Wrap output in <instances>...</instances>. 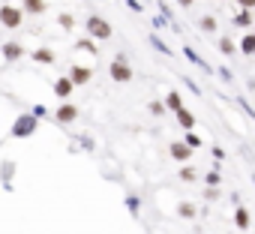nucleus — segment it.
<instances>
[{
	"label": "nucleus",
	"mask_w": 255,
	"mask_h": 234,
	"mask_svg": "<svg viewBox=\"0 0 255 234\" xmlns=\"http://www.w3.org/2000/svg\"><path fill=\"white\" fill-rule=\"evenodd\" d=\"M84 30H87V36L96 39V42H108V39L114 36L111 21H105L102 15H87V18H84Z\"/></svg>",
	"instance_id": "nucleus-1"
},
{
	"label": "nucleus",
	"mask_w": 255,
	"mask_h": 234,
	"mask_svg": "<svg viewBox=\"0 0 255 234\" xmlns=\"http://www.w3.org/2000/svg\"><path fill=\"white\" fill-rule=\"evenodd\" d=\"M108 75L117 81V84H126V81H132L135 78V69L129 66V57H126L123 51L111 60V66H108Z\"/></svg>",
	"instance_id": "nucleus-2"
},
{
	"label": "nucleus",
	"mask_w": 255,
	"mask_h": 234,
	"mask_svg": "<svg viewBox=\"0 0 255 234\" xmlns=\"http://www.w3.org/2000/svg\"><path fill=\"white\" fill-rule=\"evenodd\" d=\"M36 129H39V120L27 111V114H18L15 120H12L9 135H12V138H30V135H36Z\"/></svg>",
	"instance_id": "nucleus-3"
},
{
	"label": "nucleus",
	"mask_w": 255,
	"mask_h": 234,
	"mask_svg": "<svg viewBox=\"0 0 255 234\" xmlns=\"http://www.w3.org/2000/svg\"><path fill=\"white\" fill-rule=\"evenodd\" d=\"M0 24H3L6 30H18L24 24V9L15 6V3H3L0 6Z\"/></svg>",
	"instance_id": "nucleus-4"
},
{
	"label": "nucleus",
	"mask_w": 255,
	"mask_h": 234,
	"mask_svg": "<svg viewBox=\"0 0 255 234\" xmlns=\"http://www.w3.org/2000/svg\"><path fill=\"white\" fill-rule=\"evenodd\" d=\"M78 105H72V102H60L57 105V111H54V120L60 123V126H69V123H75L78 120Z\"/></svg>",
	"instance_id": "nucleus-5"
},
{
	"label": "nucleus",
	"mask_w": 255,
	"mask_h": 234,
	"mask_svg": "<svg viewBox=\"0 0 255 234\" xmlns=\"http://www.w3.org/2000/svg\"><path fill=\"white\" fill-rule=\"evenodd\" d=\"M69 78H72V84H75V87H84V84H90V78H93V69H90V66H81V63H75V66H69Z\"/></svg>",
	"instance_id": "nucleus-6"
},
{
	"label": "nucleus",
	"mask_w": 255,
	"mask_h": 234,
	"mask_svg": "<svg viewBox=\"0 0 255 234\" xmlns=\"http://www.w3.org/2000/svg\"><path fill=\"white\" fill-rule=\"evenodd\" d=\"M0 54H3L6 63H15V60L24 57V45L21 42H3V45H0Z\"/></svg>",
	"instance_id": "nucleus-7"
},
{
	"label": "nucleus",
	"mask_w": 255,
	"mask_h": 234,
	"mask_svg": "<svg viewBox=\"0 0 255 234\" xmlns=\"http://www.w3.org/2000/svg\"><path fill=\"white\" fill-rule=\"evenodd\" d=\"M183 57H186L189 63H195V66H201L207 75H216V69H213V66H210V63H207V60H204V57H201L195 48H192V45H183Z\"/></svg>",
	"instance_id": "nucleus-8"
},
{
	"label": "nucleus",
	"mask_w": 255,
	"mask_h": 234,
	"mask_svg": "<svg viewBox=\"0 0 255 234\" xmlns=\"http://www.w3.org/2000/svg\"><path fill=\"white\" fill-rule=\"evenodd\" d=\"M72 90H75V84H72V78L69 75H63V78H54V96H60L63 102L72 96Z\"/></svg>",
	"instance_id": "nucleus-9"
},
{
	"label": "nucleus",
	"mask_w": 255,
	"mask_h": 234,
	"mask_svg": "<svg viewBox=\"0 0 255 234\" xmlns=\"http://www.w3.org/2000/svg\"><path fill=\"white\" fill-rule=\"evenodd\" d=\"M249 225H252V213H249V207L237 204V210H234V228H237V231H249Z\"/></svg>",
	"instance_id": "nucleus-10"
},
{
	"label": "nucleus",
	"mask_w": 255,
	"mask_h": 234,
	"mask_svg": "<svg viewBox=\"0 0 255 234\" xmlns=\"http://www.w3.org/2000/svg\"><path fill=\"white\" fill-rule=\"evenodd\" d=\"M168 153H171V159H174V162H180V165H183V162H189V156H192V150H189L183 141H171Z\"/></svg>",
	"instance_id": "nucleus-11"
},
{
	"label": "nucleus",
	"mask_w": 255,
	"mask_h": 234,
	"mask_svg": "<svg viewBox=\"0 0 255 234\" xmlns=\"http://www.w3.org/2000/svg\"><path fill=\"white\" fill-rule=\"evenodd\" d=\"M30 60H33V63H42V66H54V63H57V54H54L51 48H36V51L30 54Z\"/></svg>",
	"instance_id": "nucleus-12"
},
{
	"label": "nucleus",
	"mask_w": 255,
	"mask_h": 234,
	"mask_svg": "<svg viewBox=\"0 0 255 234\" xmlns=\"http://www.w3.org/2000/svg\"><path fill=\"white\" fill-rule=\"evenodd\" d=\"M237 48H240V54L255 57V30H246V33H243V39L237 42Z\"/></svg>",
	"instance_id": "nucleus-13"
},
{
	"label": "nucleus",
	"mask_w": 255,
	"mask_h": 234,
	"mask_svg": "<svg viewBox=\"0 0 255 234\" xmlns=\"http://www.w3.org/2000/svg\"><path fill=\"white\" fill-rule=\"evenodd\" d=\"M177 123L183 126V132H192V129H195V114H192V111H189L186 105H183V108L177 111Z\"/></svg>",
	"instance_id": "nucleus-14"
},
{
	"label": "nucleus",
	"mask_w": 255,
	"mask_h": 234,
	"mask_svg": "<svg viewBox=\"0 0 255 234\" xmlns=\"http://www.w3.org/2000/svg\"><path fill=\"white\" fill-rule=\"evenodd\" d=\"M21 9L24 15H42L48 6H45V0H21Z\"/></svg>",
	"instance_id": "nucleus-15"
},
{
	"label": "nucleus",
	"mask_w": 255,
	"mask_h": 234,
	"mask_svg": "<svg viewBox=\"0 0 255 234\" xmlns=\"http://www.w3.org/2000/svg\"><path fill=\"white\" fill-rule=\"evenodd\" d=\"M231 24H234V27H255V18H252V12L240 9V12L231 18Z\"/></svg>",
	"instance_id": "nucleus-16"
},
{
	"label": "nucleus",
	"mask_w": 255,
	"mask_h": 234,
	"mask_svg": "<svg viewBox=\"0 0 255 234\" xmlns=\"http://www.w3.org/2000/svg\"><path fill=\"white\" fill-rule=\"evenodd\" d=\"M165 108H171V111L177 114V111L183 108V96H180L177 90H168V96H165Z\"/></svg>",
	"instance_id": "nucleus-17"
},
{
	"label": "nucleus",
	"mask_w": 255,
	"mask_h": 234,
	"mask_svg": "<svg viewBox=\"0 0 255 234\" xmlns=\"http://www.w3.org/2000/svg\"><path fill=\"white\" fill-rule=\"evenodd\" d=\"M219 51H222L225 57H231V54H237L240 48H237V42H234L231 36H222V39H219Z\"/></svg>",
	"instance_id": "nucleus-18"
},
{
	"label": "nucleus",
	"mask_w": 255,
	"mask_h": 234,
	"mask_svg": "<svg viewBox=\"0 0 255 234\" xmlns=\"http://www.w3.org/2000/svg\"><path fill=\"white\" fill-rule=\"evenodd\" d=\"M147 39H150V45H153V48H156L159 54H165V57H174V51H171V48H168V45H165V42H162V39H159L156 33H150Z\"/></svg>",
	"instance_id": "nucleus-19"
},
{
	"label": "nucleus",
	"mask_w": 255,
	"mask_h": 234,
	"mask_svg": "<svg viewBox=\"0 0 255 234\" xmlns=\"http://www.w3.org/2000/svg\"><path fill=\"white\" fill-rule=\"evenodd\" d=\"M177 177H180L183 183H195V180H198V171H195L192 165H180V171H177Z\"/></svg>",
	"instance_id": "nucleus-20"
},
{
	"label": "nucleus",
	"mask_w": 255,
	"mask_h": 234,
	"mask_svg": "<svg viewBox=\"0 0 255 234\" xmlns=\"http://www.w3.org/2000/svg\"><path fill=\"white\" fill-rule=\"evenodd\" d=\"M126 210H129L132 216H138V213H141V198H138L135 192H129V195H126Z\"/></svg>",
	"instance_id": "nucleus-21"
},
{
	"label": "nucleus",
	"mask_w": 255,
	"mask_h": 234,
	"mask_svg": "<svg viewBox=\"0 0 255 234\" xmlns=\"http://www.w3.org/2000/svg\"><path fill=\"white\" fill-rule=\"evenodd\" d=\"M57 24L63 27V33L75 30V18H72V12H60V15H57Z\"/></svg>",
	"instance_id": "nucleus-22"
},
{
	"label": "nucleus",
	"mask_w": 255,
	"mask_h": 234,
	"mask_svg": "<svg viewBox=\"0 0 255 234\" xmlns=\"http://www.w3.org/2000/svg\"><path fill=\"white\" fill-rule=\"evenodd\" d=\"M75 48H78V51H87V54H99V51H96V42H93L90 36H87V39H78Z\"/></svg>",
	"instance_id": "nucleus-23"
},
{
	"label": "nucleus",
	"mask_w": 255,
	"mask_h": 234,
	"mask_svg": "<svg viewBox=\"0 0 255 234\" xmlns=\"http://www.w3.org/2000/svg\"><path fill=\"white\" fill-rule=\"evenodd\" d=\"M177 213H180L183 219H195V204H189V201H180V207H177Z\"/></svg>",
	"instance_id": "nucleus-24"
},
{
	"label": "nucleus",
	"mask_w": 255,
	"mask_h": 234,
	"mask_svg": "<svg viewBox=\"0 0 255 234\" xmlns=\"http://www.w3.org/2000/svg\"><path fill=\"white\" fill-rule=\"evenodd\" d=\"M198 24H201V30H204V33H216V18H213V15H204Z\"/></svg>",
	"instance_id": "nucleus-25"
},
{
	"label": "nucleus",
	"mask_w": 255,
	"mask_h": 234,
	"mask_svg": "<svg viewBox=\"0 0 255 234\" xmlns=\"http://www.w3.org/2000/svg\"><path fill=\"white\" fill-rule=\"evenodd\" d=\"M183 144H186V147H189V150H192V147H201V144H204V141H201V138H198V135H195V132H183Z\"/></svg>",
	"instance_id": "nucleus-26"
},
{
	"label": "nucleus",
	"mask_w": 255,
	"mask_h": 234,
	"mask_svg": "<svg viewBox=\"0 0 255 234\" xmlns=\"http://www.w3.org/2000/svg\"><path fill=\"white\" fill-rule=\"evenodd\" d=\"M204 183H207V186H213V189H216V186H219V183H222V174H219V171H216V168H213V171H207V174H204Z\"/></svg>",
	"instance_id": "nucleus-27"
},
{
	"label": "nucleus",
	"mask_w": 255,
	"mask_h": 234,
	"mask_svg": "<svg viewBox=\"0 0 255 234\" xmlns=\"http://www.w3.org/2000/svg\"><path fill=\"white\" fill-rule=\"evenodd\" d=\"M147 108H150V114H159V117H162V114L168 111V108H165V102H159V99H156V102H150Z\"/></svg>",
	"instance_id": "nucleus-28"
},
{
	"label": "nucleus",
	"mask_w": 255,
	"mask_h": 234,
	"mask_svg": "<svg viewBox=\"0 0 255 234\" xmlns=\"http://www.w3.org/2000/svg\"><path fill=\"white\" fill-rule=\"evenodd\" d=\"M30 114L36 117V120H42V117H48V108H45V105H33V108H30Z\"/></svg>",
	"instance_id": "nucleus-29"
},
{
	"label": "nucleus",
	"mask_w": 255,
	"mask_h": 234,
	"mask_svg": "<svg viewBox=\"0 0 255 234\" xmlns=\"http://www.w3.org/2000/svg\"><path fill=\"white\" fill-rule=\"evenodd\" d=\"M168 24H171V21H168L165 15H159V12L153 15V27H156V30H162V27H168Z\"/></svg>",
	"instance_id": "nucleus-30"
},
{
	"label": "nucleus",
	"mask_w": 255,
	"mask_h": 234,
	"mask_svg": "<svg viewBox=\"0 0 255 234\" xmlns=\"http://www.w3.org/2000/svg\"><path fill=\"white\" fill-rule=\"evenodd\" d=\"M216 75H219V78H222V81H231V78H234V75H231V69H228V66H216Z\"/></svg>",
	"instance_id": "nucleus-31"
},
{
	"label": "nucleus",
	"mask_w": 255,
	"mask_h": 234,
	"mask_svg": "<svg viewBox=\"0 0 255 234\" xmlns=\"http://www.w3.org/2000/svg\"><path fill=\"white\" fill-rule=\"evenodd\" d=\"M183 84H186V87H189V90H192L195 96H201V87H198V84H195L192 78H186V75H183Z\"/></svg>",
	"instance_id": "nucleus-32"
},
{
	"label": "nucleus",
	"mask_w": 255,
	"mask_h": 234,
	"mask_svg": "<svg viewBox=\"0 0 255 234\" xmlns=\"http://www.w3.org/2000/svg\"><path fill=\"white\" fill-rule=\"evenodd\" d=\"M204 198H207V201H216V198H219V189L207 186V189H204Z\"/></svg>",
	"instance_id": "nucleus-33"
},
{
	"label": "nucleus",
	"mask_w": 255,
	"mask_h": 234,
	"mask_svg": "<svg viewBox=\"0 0 255 234\" xmlns=\"http://www.w3.org/2000/svg\"><path fill=\"white\" fill-rule=\"evenodd\" d=\"M237 6L246 9V12H252V9H255V0H237Z\"/></svg>",
	"instance_id": "nucleus-34"
},
{
	"label": "nucleus",
	"mask_w": 255,
	"mask_h": 234,
	"mask_svg": "<svg viewBox=\"0 0 255 234\" xmlns=\"http://www.w3.org/2000/svg\"><path fill=\"white\" fill-rule=\"evenodd\" d=\"M126 6H129L132 12H141V9H144V6H141V0H126Z\"/></svg>",
	"instance_id": "nucleus-35"
},
{
	"label": "nucleus",
	"mask_w": 255,
	"mask_h": 234,
	"mask_svg": "<svg viewBox=\"0 0 255 234\" xmlns=\"http://www.w3.org/2000/svg\"><path fill=\"white\" fill-rule=\"evenodd\" d=\"M210 153H213V159H216V162H222V159H225V150H222V147H210Z\"/></svg>",
	"instance_id": "nucleus-36"
},
{
	"label": "nucleus",
	"mask_w": 255,
	"mask_h": 234,
	"mask_svg": "<svg viewBox=\"0 0 255 234\" xmlns=\"http://www.w3.org/2000/svg\"><path fill=\"white\" fill-rule=\"evenodd\" d=\"M237 102H240V108H243V111H246V114H249V117H255V108H252V105H249V102H246V99H237Z\"/></svg>",
	"instance_id": "nucleus-37"
},
{
	"label": "nucleus",
	"mask_w": 255,
	"mask_h": 234,
	"mask_svg": "<svg viewBox=\"0 0 255 234\" xmlns=\"http://www.w3.org/2000/svg\"><path fill=\"white\" fill-rule=\"evenodd\" d=\"M78 141H81V147H87V150H93V138H87V135H81Z\"/></svg>",
	"instance_id": "nucleus-38"
},
{
	"label": "nucleus",
	"mask_w": 255,
	"mask_h": 234,
	"mask_svg": "<svg viewBox=\"0 0 255 234\" xmlns=\"http://www.w3.org/2000/svg\"><path fill=\"white\" fill-rule=\"evenodd\" d=\"M177 6H183V9H189V6H195V0H177Z\"/></svg>",
	"instance_id": "nucleus-39"
}]
</instances>
